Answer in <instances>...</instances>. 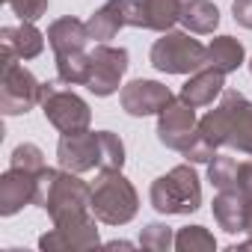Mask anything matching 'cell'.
Returning a JSON list of instances; mask_svg holds the SVG:
<instances>
[{
	"label": "cell",
	"instance_id": "obj_17",
	"mask_svg": "<svg viewBox=\"0 0 252 252\" xmlns=\"http://www.w3.org/2000/svg\"><path fill=\"white\" fill-rule=\"evenodd\" d=\"M246 211H249V202L234 190H220L211 205L217 225L228 234H246Z\"/></svg>",
	"mask_w": 252,
	"mask_h": 252
},
{
	"label": "cell",
	"instance_id": "obj_22",
	"mask_svg": "<svg viewBox=\"0 0 252 252\" xmlns=\"http://www.w3.org/2000/svg\"><path fill=\"white\" fill-rule=\"evenodd\" d=\"M92 71V54L74 51V54H57V77L65 86H86Z\"/></svg>",
	"mask_w": 252,
	"mask_h": 252
},
{
	"label": "cell",
	"instance_id": "obj_6",
	"mask_svg": "<svg viewBox=\"0 0 252 252\" xmlns=\"http://www.w3.org/2000/svg\"><path fill=\"white\" fill-rule=\"evenodd\" d=\"M42 113L45 119L54 125V128L60 134H71V131H83L89 128V122H92V110L89 104L71 92V89H60L54 80L42 83Z\"/></svg>",
	"mask_w": 252,
	"mask_h": 252
},
{
	"label": "cell",
	"instance_id": "obj_2",
	"mask_svg": "<svg viewBox=\"0 0 252 252\" xmlns=\"http://www.w3.org/2000/svg\"><path fill=\"white\" fill-rule=\"evenodd\" d=\"M149 199H152V208L166 217L169 214L184 217V214L199 211L202 208V181H199L193 163H178L166 175L155 178Z\"/></svg>",
	"mask_w": 252,
	"mask_h": 252
},
{
	"label": "cell",
	"instance_id": "obj_13",
	"mask_svg": "<svg viewBox=\"0 0 252 252\" xmlns=\"http://www.w3.org/2000/svg\"><path fill=\"white\" fill-rule=\"evenodd\" d=\"M131 18H134V0H107L101 9H95L86 21V30H89V39L98 45V42H110L119 36V30L131 27Z\"/></svg>",
	"mask_w": 252,
	"mask_h": 252
},
{
	"label": "cell",
	"instance_id": "obj_20",
	"mask_svg": "<svg viewBox=\"0 0 252 252\" xmlns=\"http://www.w3.org/2000/svg\"><path fill=\"white\" fill-rule=\"evenodd\" d=\"M243 60H246V51H243V45H240L234 36H217V39L208 45V57H205V63H208L211 68L222 71V74L237 71V68L243 65Z\"/></svg>",
	"mask_w": 252,
	"mask_h": 252
},
{
	"label": "cell",
	"instance_id": "obj_14",
	"mask_svg": "<svg viewBox=\"0 0 252 252\" xmlns=\"http://www.w3.org/2000/svg\"><path fill=\"white\" fill-rule=\"evenodd\" d=\"M184 6H187V0H134L131 27L166 33L181 21Z\"/></svg>",
	"mask_w": 252,
	"mask_h": 252
},
{
	"label": "cell",
	"instance_id": "obj_29",
	"mask_svg": "<svg viewBox=\"0 0 252 252\" xmlns=\"http://www.w3.org/2000/svg\"><path fill=\"white\" fill-rule=\"evenodd\" d=\"M181 155L187 158V163H211V160L217 158V149H214L205 137H199V134H196V140H193Z\"/></svg>",
	"mask_w": 252,
	"mask_h": 252
},
{
	"label": "cell",
	"instance_id": "obj_11",
	"mask_svg": "<svg viewBox=\"0 0 252 252\" xmlns=\"http://www.w3.org/2000/svg\"><path fill=\"white\" fill-rule=\"evenodd\" d=\"M172 98H175V95L169 92V86H163L160 80H146V77L125 83L122 92H119L122 110L128 113V116H137V119H143V116H158Z\"/></svg>",
	"mask_w": 252,
	"mask_h": 252
},
{
	"label": "cell",
	"instance_id": "obj_28",
	"mask_svg": "<svg viewBox=\"0 0 252 252\" xmlns=\"http://www.w3.org/2000/svg\"><path fill=\"white\" fill-rule=\"evenodd\" d=\"M6 3L21 21H39L42 15H48V0H6Z\"/></svg>",
	"mask_w": 252,
	"mask_h": 252
},
{
	"label": "cell",
	"instance_id": "obj_3",
	"mask_svg": "<svg viewBox=\"0 0 252 252\" xmlns=\"http://www.w3.org/2000/svg\"><path fill=\"white\" fill-rule=\"evenodd\" d=\"M42 101V83L30 68L21 65V57L0 45V110L3 116H24Z\"/></svg>",
	"mask_w": 252,
	"mask_h": 252
},
{
	"label": "cell",
	"instance_id": "obj_8",
	"mask_svg": "<svg viewBox=\"0 0 252 252\" xmlns=\"http://www.w3.org/2000/svg\"><path fill=\"white\" fill-rule=\"evenodd\" d=\"M92 54V71H89V80H86V89L98 98H107L113 92H119L122 86V77L128 71V51L125 48H113L107 42H98Z\"/></svg>",
	"mask_w": 252,
	"mask_h": 252
},
{
	"label": "cell",
	"instance_id": "obj_12",
	"mask_svg": "<svg viewBox=\"0 0 252 252\" xmlns=\"http://www.w3.org/2000/svg\"><path fill=\"white\" fill-rule=\"evenodd\" d=\"M220 101L228 110V143L225 146L252 158V101L237 89H225Z\"/></svg>",
	"mask_w": 252,
	"mask_h": 252
},
{
	"label": "cell",
	"instance_id": "obj_31",
	"mask_svg": "<svg viewBox=\"0 0 252 252\" xmlns=\"http://www.w3.org/2000/svg\"><path fill=\"white\" fill-rule=\"evenodd\" d=\"M231 12H234V21L246 30H252V0H234L231 3Z\"/></svg>",
	"mask_w": 252,
	"mask_h": 252
},
{
	"label": "cell",
	"instance_id": "obj_16",
	"mask_svg": "<svg viewBox=\"0 0 252 252\" xmlns=\"http://www.w3.org/2000/svg\"><path fill=\"white\" fill-rule=\"evenodd\" d=\"M222 92H225V74L217 71V68H211V65L193 71L190 80L181 86V98H184L190 107H196V110L214 104Z\"/></svg>",
	"mask_w": 252,
	"mask_h": 252
},
{
	"label": "cell",
	"instance_id": "obj_19",
	"mask_svg": "<svg viewBox=\"0 0 252 252\" xmlns=\"http://www.w3.org/2000/svg\"><path fill=\"white\" fill-rule=\"evenodd\" d=\"M3 45H9L21 60H36L45 51V33L36 27V21H21L18 27H3L0 30Z\"/></svg>",
	"mask_w": 252,
	"mask_h": 252
},
{
	"label": "cell",
	"instance_id": "obj_27",
	"mask_svg": "<svg viewBox=\"0 0 252 252\" xmlns=\"http://www.w3.org/2000/svg\"><path fill=\"white\" fill-rule=\"evenodd\" d=\"M9 166L27 169V172H42L45 169V152L36 143H21V146H15V152L9 158Z\"/></svg>",
	"mask_w": 252,
	"mask_h": 252
},
{
	"label": "cell",
	"instance_id": "obj_21",
	"mask_svg": "<svg viewBox=\"0 0 252 252\" xmlns=\"http://www.w3.org/2000/svg\"><path fill=\"white\" fill-rule=\"evenodd\" d=\"M181 24L187 27V33L208 36L220 27V9L211 0H187V6L181 12Z\"/></svg>",
	"mask_w": 252,
	"mask_h": 252
},
{
	"label": "cell",
	"instance_id": "obj_32",
	"mask_svg": "<svg viewBox=\"0 0 252 252\" xmlns=\"http://www.w3.org/2000/svg\"><path fill=\"white\" fill-rule=\"evenodd\" d=\"M237 249H252V237L243 240V243H231V246H228V252H237Z\"/></svg>",
	"mask_w": 252,
	"mask_h": 252
},
{
	"label": "cell",
	"instance_id": "obj_1",
	"mask_svg": "<svg viewBox=\"0 0 252 252\" xmlns=\"http://www.w3.org/2000/svg\"><path fill=\"white\" fill-rule=\"evenodd\" d=\"M36 208H42L54 225L60 222H74L92 214V187L80 178V172L68 169H51L45 166L36 172Z\"/></svg>",
	"mask_w": 252,
	"mask_h": 252
},
{
	"label": "cell",
	"instance_id": "obj_15",
	"mask_svg": "<svg viewBox=\"0 0 252 252\" xmlns=\"http://www.w3.org/2000/svg\"><path fill=\"white\" fill-rule=\"evenodd\" d=\"M36 199V172L9 166L0 175V217H15Z\"/></svg>",
	"mask_w": 252,
	"mask_h": 252
},
{
	"label": "cell",
	"instance_id": "obj_10",
	"mask_svg": "<svg viewBox=\"0 0 252 252\" xmlns=\"http://www.w3.org/2000/svg\"><path fill=\"white\" fill-rule=\"evenodd\" d=\"M98 217L89 214L83 220H74V222H60L54 225L48 234L39 237V246L45 252H83V249H95L101 243L98 237Z\"/></svg>",
	"mask_w": 252,
	"mask_h": 252
},
{
	"label": "cell",
	"instance_id": "obj_4",
	"mask_svg": "<svg viewBox=\"0 0 252 252\" xmlns=\"http://www.w3.org/2000/svg\"><path fill=\"white\" fill-rule=\"evenodd\" d=\"M140 211V196L134 184L122 175V169L101 172L92 184V214L104 225H125Z\"/></svg>",
	"mask_w": 252,
	"mask_h": 252
},
{
	"label": "cell",
	"instance_id": "obj_34",
	"mask_svg": "<svg viewBox=\"0 0 252 252\" xmlns=\"http://www.w3.org/2000/svg\"><path fill=\"white\" fill-rule=\"evenodd\" d=\"M249 71H252V60H249Z\"/></svg>",
	"mask_w": 252,
	"mask_h": 252
},
{
	"label": "cell",
	"instance_id": "obj_7",
	"mask_svg": "<svg viewBox=\"0 0 252 252\" xmlns=\"http://www.w3.org/2000/svg\"><path fill=\"white\" fill-rule=\"evenodd\" d=\"M196 134H199L196 107H190L181 95H175L158 113V140L172 152H184L196 140Z\"/></svg>",
	"mask_w": 252,
	"mask_h": 252
},
{
	"label": "cell",
	"instance_id": "obj_24",
	"mask_svg": "<svg viewBox=\"0 0 252 252\" xmlns=\"http://www.w3.org/2000/svg\"><path fill=\"white\" fill-rule=\"evenodd\" d=\"M237 160L228 158V155H217L211 163H208V181L217 187V190H234L237 184Z\"/></svg>",
	"mask_w": 252,
	"mask_h": 252
},
{
	"label": "cell",
	"instance_id": "obj_23",
	"mask_svg": "<svg viewBox=\"0 0 252 252\" xmlns=\"http://www.w3.org/2000/svg\"><path fill=\"white\" fill-rule=\"evenodd\" d=\"M175 249L178 252H214L217 237L205 225H184L175 234Z\"/></svg>",
	"mask_w": 252,
	"mask_h": 252
},
{
	"label": "cell",
	"instance_id": "obj_9",
	"mask_svg": "<svg viewBox=\"0 0 252 252\" xmlns=\"http://www.w3.org/2000/svg\"><path fill=\"white\" fill-rule=\"evenodd\" d=\"M57 163L68 172H89L95 166H101V143H98V131H71L63 134L57 143Z\"/></svg>",
	"mask_w": 252,
	"mask_h": 252
},
{
	"label": "cell",
	"instance_id": "obj_33",
	"mask_svg": "<svg viewBox=\"0 0 252 252\" xmlns=\"http://www.w3.org/2000/svg\"><path fill=\"white\" fill-rule=\"evenodd\" d=\"M246 234L252 237V205H249V211H246Z\"/></svg>",
	"mask_w": 252,
	"mask_h": 252
},
{
	"label": "cell",
	"instance_id": "obj_18",
	"mask_svg": "<svg viewBox=\"0 0 252 252\" xmlns=\"http://www.w3.org/2000/svg\"><path fill=\"white\" fill-rule=\"evenodd\" d=\"M89 30L83 21L65 15V18H57L51 21L48 27V45L54 48V54H74V51H86L89 45Z\"/></svg>",
	"mask_w": 252,
	"mask_h": 252
},
{
	"label": "cell",
	"instance_id": "obj_26",
	"mask_svg": "<svg viewBox=\"0 0 252 252\" xmlns=\"http://www.w3.org/2000/svg\"><path fill=\"white\" fill-rule=\"evenodd\" d=\"M140 246L152 249V252H166L169 246H175V234L166 222H149L140 231Z\"/></svg>",
	"mask_w": 252,
	"mask_h": 252
},
{
	"label": "cell",
	"instance_id": "obj_30",
	"mask_svg": "<svg viewBox=\"0 0 252 252\" xmlns=\"http://www.w3.org/2000/svg\"><path fill=\"white\" fill-rule=\"evenodd\" d=\"M234 193H240V196L252 205V160H240V166H237V184H234Z\"/></svg>",
	"mask_w": 252,
	"mask_h": 252
},
{
	"label": "cell",
	"instance_id": "obj_5",
	"mask_svg": "<svg viewBox=\"0 0 252 252\" xmlns=\"http://www.w3.org/2000/svg\"><path fill=\"white\" fill-rule=\"evenodd\" d=\"M205 57H208V48L184 30L160 33V39L152 45V54H149L152 65L163 74H193L208 65Z\"/></svg>",
	"mask_w": 252,
	"mask_h": 252
},
{
	"label": "cell",
	"instance_id": "obj_25",
	"mask_svg": "<svg viewBox=\"0 0 252 252\" xmlns=\"http://www.w3.org/2000/svg\"><path fill=\"white\" fill-rule=\"evenodd\" d=\"M98 143H101V172L110 169H122L125 166V143L119 140V134L113 131H98Z\"/></svg>",
	"mask_w": 252,
	"mask_h": 252
}]
</instances>
